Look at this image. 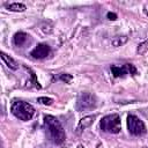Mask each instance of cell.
<instances>
[{
    "instance_id": "cell-13",
    "label": "cell",
    "mask_w": 148,
    "mask_h": 148,
    "mask_svg": "<svg viewBox=\"0 0 148 148\" xmlns=\"http://www.w3.org/2000/svg\"><path fill=\"white\" fill-rule=\"evenodd\" d=\"M127 42V37L126 36H123V37H116L112 39V45L113 46H120L123 45L124 43Z\"/></svg>"
},
{
    "instance_id": "cell-8",
    "label": "cell",
    "mask_w": 148,
    "mask_h": 148,
    "mask_svg": "<svg viewBox=\"0 0 148 148\" xmlns=\"http://www.w3.org/2000/svg\"><path fill=\"white\" fill-rule=\"evenodd\" d=\"M95 120V116H87L84 118H82L77 125V128H76V132L77 133H81L83 130H86L87 127H89Z\"/></svg>"
},
{
    "instance_id": "cell-9",
    "label": "cell",
    "mask_w": 148,
    "mask_h": 148,
    "mask_svg": "<svg viewBox=\"0 0 148 148\" xmlns=\"http://www.w3.org/2000/svg\"><path fill=\"white\" fill-rule=\"evenodd\" d=\"M0 57H1V59H2V61L10 68V69H13V71H15V69H17L18 68V64L12 58V57H9L8 54H6L5 52H1L0 53Z\"/></svg>"
},
{
    "instance_id": "cell-15",
    "label": "cell",
    "mask_w": 148,
    "mask_h": 148,
    "mask_svg": "<svg viewBox=\"0 0 148 148\" xmlns=\"http://www.w3.org/2000/svg\"><path fill=\"white\" fill-rule=\"evenodd\" d=\"M59 79L62 80V81H65V83H68V82L73 79V76H72L71 74H60V75H59Z\"/></svg>"
},
{
    "instance_id": "cell-4",
    "label": "cell",
    "mask_w": 148,
    "mask_h": 148,
    "mask_svg": "<svg viewBox=\"0 0 148 148\" xmlns=\"http://www.w3.org/2000/svg\"><path fill=\"white\" fill-rule=\"evenodd\" d=\"M95 105H96L95 95H92L91 92H87V91H82L79 94L77 99H76V105H75L77 111L90 110V109L95 108Z\"/></svg>"
},
{
    "instance_id": "cell-14",
    "label": "cell",
    "mask_w": 148,
    "mask_h": 148,
    "mask_svg": "<svg viewBox=\"0 0 148 148\" xmlns=\"http://www.w3.org/2000/svg\"><path fill=\"white\" fill-rule=\"evenodd\" d=\"M37 102L40 104H44V105H51L53 103V99L50 97H39V98H37Z\"/></svg>"
},
{
    "instance_id": "cell-17",
    "label": "cell",
    "mask_w": 148,
    "mask_h": 148,
    "mask_svg": "<svg viewBox=\"0 0 148 148\" xmlns=\"http://www.w3.org/2000/svg\"><path fill=\"white\" fill-rule=\"evenodd\" d=\"M77 148H84V147H82V146H79V147H77Z\"/></svg>"
},
{
    "instance_id": "cell-11",
    "label": "cell",
    "mask_w": 148,
    "mask_h": 148,
    "mask_svg": "<svg viewBox=\"0 0 148 148\" xmlns=\"http://www.w3.org/2000/svg\"><path fill=\"white\" fill-rule=\"evenodd\" d=\"M7 9L10 12H24L27 9V7L23 3H18V2H14V3H9L6 5Z\"/></svg>"
},
{
    "instance_id": "cell-5",
    "label": "cell",
    "mask_w": 148,
    "mask_h": 148,
    "mask_svg": "<svg viewBox=\"0 0 148 148\" xmlns=\"http://www.w3.org/2000/svg\"><path fill=\"white\" fill-rule=\"evenodd\" d=\"M127 128L131 134L136 135V136L146 133V126H145L143 121L134 114H130L127 117Z\"/></svg>"
},
{
    "instance_id": "cell-1",
    "label": "cell",
    "mask_w": 148,
    "mask_h": 148,
    "mask_svg": "<svg viewBox=\"0 0 148 148\" xmlns=\"http://www.w3.org/2000/svg\"><path fill=\"white\" fill-rule=\"evenodd\" d=\"M44 127L46 130L49 139L54 145L64 143V141L66 139V134H65V131H64L61 124L59 123V120L56 117L50 116V114L45 116L44 117Z\"/></svg>"
},
{
    "instance_id": "cell-16",
    "label": "cell",
    "mask_w": 148,
    "mask_h": 148,
    "mask_svg": "<svg viewBox=\"0 0 148 148\" xmlns=\"http://www.w3.org/2000/svg\"><path fill=\"white\" fill-rule=\"evenodd\" d=\"M106 16H108V18H109V20H112V21H114V20L117 18V15H116L114 13H108V15H106Z\"/></svg>"
},
{
    "instance_id": "cell-6",
    "label": "cell",
    "mask_w": 148,
    "mask_h": 148,
    "mask_svg": "<svg viewBox=\"0 0 148 148\" xmlns=\"http://www.w3.org/2000/svg\"><path fill=\"white\" fill-rule=\"evenodd\" d=\"M111 71L114 77H119V76H124L125 74H136V68L132 65V64H125L121 67L118 66H111Z\"/></svg>"
},
{
    "instance_id": "cell-3",
    "label": "cell",
    "mask_w": 148,
    "mask_h": 148,
    "mask_svg": "<svg viewBox=\"0 0 148 148\" xmlns=\"http://www.w3.org/2000/svg\"><path fill=\"white\" fill-rule=\"evenodd\" d=\"M102 131L111 134H117L120 132V117L117 113L108 114L101 120Z\"/></svg>"
},
{
    "instance_id": "cell-10",
    "label": "cell",
    "mask_w": 148,
    "mask_h": 148,
    "mask_svg": "<svg viewBox=\"0 0 148 148\" xmlns=\"http://www.w3.org/2000/svg\"><path fill=\"white\" fill-rule=\"evenodd\" d=\"M27 39H28V35L25 32L20 31V32H16L14 35V44L16 46H22L27 42Z\"/></svg>"
},
{
    "instance_id": "cell-2",
    "label": "cell",
    "mask_w": 148,
    "mask_h": 148,
    "mask_svg": "<svg viewBox=\"0 0 148 148\" xmlns=\"http://www.w3.org/2000/svg\"><path fill=\"white\" fill-rule=\"evenodd\" d=\"M10 111H12V113L16 118H18V119H21L23 121L30 120L34 117V114H35L34 106L31 104L27 103V102H23V101H15V102H13Z\"/></svg>"
},
{
    "instance_id": "cell-12",
    "label": "cell",
    "mask_w": 148,
    "mask_h": 148,
    "mask_svg": "<svg viewBox=\"0 0 148 148\" xmlns=\"http://www.w3.org/2000/svg\"><path fill=\"white\" fill-rule=\"evenodd\" d=\"M147 51H148V39H146L145 42L140 43V44L138 45V49H136V52H138L139 54H143V53H146Z\"/></svg>"
},
{
    "instance_id": "cell-7",
    "label": "cell",
    "mask_w": 148,
    "mask_h": 148,
    "mask_svg": "<svg viewBox=\"0 0 148 148\" xmlns=\"http://www.w3.org/2000/svg\"><path fill=\"white\" fill-rule=\"evenodd\" d=\"M51 49L47 44H38L32 51H31V57L35 58V59H43L45 57L49 56Z\"/></svg>"
}]
</instances>
